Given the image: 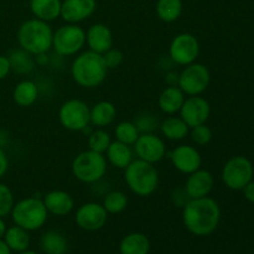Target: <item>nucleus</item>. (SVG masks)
Wrapping results in <instances>:
<instances>
[{"mask_svg":"<svg viewBox=\"0 0 254 254\" xmlns=\"http://www.w3.org/2000/svg\"><path fill=\"white\" fill-rule=\"evenodd\" d=\"M108 215L103 205H99L97 202H87L79 206L78 210L76 211V220L77 226L79 228L88 232H94L106 226Z\"/></svg>","mask_w":254,"mask_h":254,"instance_id":"ddd939ff","label":"nucleus"},{"mask_svg":"<svg viewBox=\"0 0 254 254\" xmlns=\"http://www.w3.org/2000/svg\"><path fill=\"white\" fill-rule=\"evenodd\" d=\"M180 117L189 126V128L201 126L207 122L211 114V106L207 99L201 96H191L185 98L180 109Z\"/></svg>","mask_w":254,"mask_h":254,"instance_id":"4468645a","label":"nucleus"},{"mask_svg":"<svg viewBox=\"0 0 254 254\" xmlns=\"http://www.w3.org/2000/svg\"><path fill=\"white\" fill-rule=\"evenodd\" d=\"M7 59L10 61L11 71H14L17 74H26L32 71L35 66L34 55L29 54L27 51L20 49L11 50L7 55Z\"/></svg>","mask_w":254,"mask_h":254,"instance_id":"cd10ccee","label":"nucleus"},{"mask_svg":"<svg viewBox=\"0 0 254 254\" xmlns=\"http://www.w3.org/2000/svg\"><path fill=\"white\" fill-rule=\"evenodd\" d=\"M128 206V197L123 191L114 190L111 191L106 195L103 200V207L106 211L112 215H118L123 212Z\"/></svg>","mask_w":254,"mask_h":254,"instance_id":"7c9ffc66","label":"nucleus"},{"mask_svg":"<svg viewBox=\"0 0 254 254\" xmlns=\"http://www.w3.org/2000/svg\"><path fill=\"white\" fill-rule=\"evenodd\" d=\"M5 231H6V225H5V222H4V221H2V218L0 217V240H1V238L4 237Z\"/></svg>","mask_w":254,"mask_h":254,"instance_id":"79ce46f5","label":"nucleus"},{"mask_svg":"<svg viewBox=\"0 0 254 254\" xmlns=\"http://www.w3.org/2000/svg\"><path fill=\"white\" fill-rule=\"evenodd\" d=\"M103 60L106 62V66L108 67V69H116L123 64V60H124V55L121 50L118 49H109L108 51L104 52L103 55Z\"/></svg>","mask_w":254,"mask_h":254,"instance_id":"e433bc0d","label":"nucleus"},{"mask_svg":"<svg viewBox=\"0 0 254 254\" xmlns=\"http://www.w3.org/2000/svg\"><path fill=\"white\" fill-rule=\"evenodd\" d=\"M96 7V0H64L61 4V17L67 24H78L91 17Z\"/></svg>","mask_w":254,"mask_h":254,"instance_id":"dca6fc26","label":"nucleus"},{"mask_svg":"<svg viewBox=\"0 0 254 254\" xmlns=\"http://www.w3.org/2000/svg\"><path fill=\"white\" fill-rule=\"evenodd\" d=\"M190 130L191 140H192L196 145L205 146L207 145L211 141V139H212V130H211L210 127L206 126V123L197 127H193Z\"/></svg>","mask_w":254,"mask_h":254,"instance_id":"f704fd0d","label":"nucleus"},{"mask_svg":"<svg viewBox=\"0 0 254 254\" xmlns=\"http://www.w3.org/2000/svg\"><path fill=\"white\" fill-rule=\"evenodd\" d=\"M10 215L16 226L26 231H36L46 223L49 212L42 198L32 196L15 203Z\"/></svg>","mask_w":254,"mask_h":254,"instance_id":"39448f33","label":"nucleus"},{"mask_svg":"<svg viewBox=\"0 0 254 254\" xmlns=\"http://www.w3.org/2000/svg\"><path fill=\"white\" fill-rule=\"evenodd\" d=\"M10 72H11V66H10L9 59L7 56L0 55V81L6 78Z\"/></svg>","mask_w":254,"mask_h":254,"instance_id":"4c0bfd02","label":"nucleus"},{"mask_svg":"<svg viewBox=\"0 0 254 254\" xmlns=\"http://www.w3.org/2000/svg\"><path fill=\"white\" fill-rule=\"evenodd\" d=\"M200 55V42L195 35L190 32H181L176 35L169 46V56L180 66L193 64Z\"/></svg>","mask_w":254,"mask_h":254,"instance_id":"9b49d317","label":"nucleus"},{"mask_svg":"<svg viewBox=\"0 0 254 254\" xmlns=\"http://www.w3.org/2000/svg\"><path fill=\"white\" fill-rule=\"evenodd\" d=\"M91 108L86 102L72 98L64 102L59 109V121L69 131H82L91 124Z\"/></svg>","mask_w":254,"mask_h":254,"instance_id":"6e6552de","label":"nucleus"},{"mask_svg":"<svg viewBox=\"0 0 254 254\" xmlns=\"http://www.w3.org/2000/svg\"><path fill=\"white\" fill-rule=\"evenodd\" d=\"M41 250L46 254H64L67 252V240L57 231H47L41 237Z\"/></svg>","mask_w":254,"mask_h":254,"instance_id":"c85d7f7f","label":"nucleus"},{"mask_svg":"<svg viewBox=\"0 0 254 254\" xmlns=\"http://www.w3.org/2000/svg\"><path fill=\"white\" fill-rule=\"evenodd\" d=\"M107 161H109L111 165L118 169H126L129 164L133 161V150H131L130 145L121 143V141L116 140L112 141L111 145L108 146L106 151Z\"/></svg>","mask_w":254,"mask_h":254,"instance_id":"5701e85b","label":"nucleus"},{"mask_svg":"<svg viewBox=\"0 0 254 254\" xmlns=\"http://www.w3.org/2000/svg\"><path fill=\"white\" fill-rule=\"evenodd\" d=\"M243 192H245V197L247 198L250 202L254 203V181H250V183L243 188Z\"/></svg>","mask_w":254,"mask_h":254,"instance_id":"ea45409f","label":"nucleus"},{"mask_svg":"<svg viewBox=\"0 0 254 254\" xmlns=\"http://www.w3.org/2000/svg\"><path fill=\"white\" fill-rule=\"evenodd\" d=\"M61 0H30V10L36 19L54 21L61 16Z\"/></svg>","mask_w":254,"mask_h":254,"instance_id":"412c9836","label":"nucleus"},{"mask_svg":"<svg viewBox=\"0 0 254 254\" xmlns=\"http://www.w3.org/2000/svg\"><path fill=\"white\" fill-rule=\"evenodd\" d=\"M161 134L169 140H183L190 133V128L181 117H169L160 124Z\"/></svg>","mask_w":254,"mask_h":254,"instance_id":"a878e982","label":"nucleus"},{"mask_svg":"<svg viewBox=\"0 0 254 254\" xmlns=\"http://www.w3.org/2000/svg\"><path fill=\"white\" fill-rule=\"evenodd\" d=\"M86 45V31L77 24H66L54 32L52 49L59 56H74Z\"/></svg>","mask_w":254,"mask_h":254,"instance_id":"0eeeda50","label":"nucleus"},{"mask_svg":"<svg viewBox=\"0 0 254 254\" xmlns=\"http://www.w3.org/2000/svg\"><path fill=\"white\" fill-rule=\"evenodd\" d=\"M185 102V93L179 88V86H168L161 91L158 98V106L163 113L173 116L180 112Z\"/></svg>","mask_w":254,"mask_h":254,"instance_id":"aec40b11","label":"nucleus"},{"mask_svg":"<svg viewBox=\"0 0 254 254\" xmlns=\"http://www.w3.org/2000/svg\"><path fill=\"white\" fill-rule=\"evenodd\" d=\"M14 205L15 200L11 189L5 184L0 183V217L4 218L10 215Z\"/></svg>","mask_w":254,"mask_h":254,"instance_id":"72a5a7b5","label":"nucleus"},{"mask_svg":"<svg viewBox=\"0 0 254 254\" xmlns=\"http://www.w3.org/2000/svg\"><path fill=\"white\" fill-rule=\"evenodd\" d=\"M213 185H215V179L212 174L200 168L189 175L185 184V193L189 200L206 197L211 193Z\"/></svg>","mask_w":254,"mask_h":254,"instance_id":"f3484780","label":"nucleus"},{"mask_svg":"<svg viewBox=\"0 0 254 254\" xmlns=\"http://www.w3.org/2000/svg\"><path fill=\"white\" fill-rule=\"evenodd\" d=\"M136 128H138L139 133H154L156 128H158V119L155 116L150 113H143L139 114L134 121Z\"/></svg>","mask_w":254,"mask_h":254,"instance_id":"c9c22d12","label":"nucleus"},{"mask_svg":"<svg viewBox=\"0 0 254 254\" xmlns=\"http://www.w3.org/2000/svg\"><path fill=\"white\" fill-rule=\"evenodd\" d=\"M112 139L108 131L104 130L103 128H98L96 130H92L88 135V146L91 150L97 151V153L104 154L111 145Z\"/></svg>","mask_w":254,"mask_h":254,"instance_id":"473e14b6","label":"nucleus"},{"mask_svg":"<svg viewBox=\"0 0 254 254\" xmlns=\"http://www.w3.org/2000/svg\"><path fill=\"white\" fill-rule=\"evenodd\" d=\"M127 186L139 197H149L159 186V173L154 164L136 159L124 169Z\"/></svg>","mask_w":254,"mask_h":254,"instance_id":"20e7f679","label":"nucleus"},{"mask_svg":"<svg viewBox=\"0 0 254 254\" xmlns=\"http://www.w3.org/2000/svg\"><path fill=\"white\" fill-rule=\"evenodd\" d=\"M89 117H91V124L97 128H104L111 126L116 121L117 108L112 102L101 101L92 107L89 111Z\"/></svg>","mask_w":254,"mask_h":254,"instance_id":"4be33fe9","label":"nucleus"},{"mask_svg":"<svg viewBox=\"0 0 254 254\" xmlns=\"http://www.w3.org/2000/svg\"><path fill=\"white\" fill-rule=\"evenodd\" d=\"M183 14L181 0H158L156 15L164 22H174Z\"/></svg>","mask_w":254,"mask_h":254,"instance_id":"c756f323","label":"nucleus"},{"mask_svg":"<svg viewBox=\"0 0 254 254\" xmlns=\"http://www.w3.org/2000/svg\"><path fill=\"white\" fill-rule=\"evenodd\" d=\"M4 242L6 243L10 251L14 252H24L30 246V236L29 231L19 227V226H12V227L6 228L4 235Z\"/></svg>","mask_w":254,"mask_h":254,"instance_id":"bb28decb","label":"nucleus"},{"mask_svg":"<svg viewBox=\"0 0 254 254\" xmlns=\"http://www.w3.org/2000/svg\"><path fill=\"white\" fill-rule=\"evenodd\" d=\"M134 153L138 159L156 164L166 155V146L163 139L154 133H143L134 143Z\"/></svg>","mask_w":254,"mask_h":254,"instance_id":"f8f14e48","label":"nucleus"},{"mask_svg":"<svg viewBox=\"0 0 254 254\" xmlns=\"http://www.w3.org/2000/svg\"><path fill=\"white\" fill-rule=\"evenodd\" d=\"M253 178V165L245 156L231 158L222 169V181L231 190H243Z\"/></svg>","mask_w":254,"mask_h":254,"instance_id":"9d476101","label":"nucleus"},{"mask_svg":"<svg viewBox=\"0 0 254 254\" xmlns=\"http://www.w3.org/2000/svg\"><path fill=\"white\" fill-rule=\"evenodd\" d=\"M16 37L19 46L22 50L36 56V55L47 54L52 49L54 31L49 22L34 17L20 25Z\"/></svg>","mask_w":254,"mask_h":254,"instance_id":"7ed1b4c3","label":"nucleus"},{"mask_svg":"<svg viewBox=\"0 0 254 254\" xmlns=\"http://www.w3.org/2000/svg\"><path fill=\"white\" fill-rule=\"evenodd\" d=\"M0 254H11V251L4 242V240H0Z\"/></svg>","mask_w":254,"mask_h":254,"instance_id":"a19ab883","label":"nucleus"},{"mask_svg":"<svg viewBox=\"0 0 254 254\" xmlns=\"http://www.w3.org/2000/svg\"><path fill=\"white\" fill-rule=\"evenodd\" d=\"M19 254H36L35 252H32V251H24V252H20Z\"/></svg>","mask_w":254,"mask_h":254,"instance_id":"37998d69","label":"nucleus"},{"mask_svg":"<svg viewBox=\"0 0 254 254\" xmlns=\"http://www.w3.org/2000/svg\"><path fill=\"white\" fill-rule=\"evenodd\" d=\"M37 98H39L37 84L30 79H24V81L19 82L12 91V99H14L15 104L22 107V108L31 107L37 101Z\"/></svg>","mask_w":254,"mask_h":254,"instance_id":"b1692460","label":"nucleus"},{"mask_svg":"<svg viewBox=\"0 0 254 254\" xmlns=\"http://www.w3.org/2000/svg\"><path fill=\"white\" fill-rule=\"evenodd\" d=\"M86 44L89 50L103 55L113 47V34L104 24H94L86 31Z\"/></svg>","mask_w":254,"mask_h":254,"instance_id":"6ab92c4d","label":"nucleus"},{"mask_svg":"<svg viewBox=\"0 0 254 254\" xmlns=\"http://www.w3.org/2000/svg\"><path fill=\"white\" fill-rule=\"evenodd\" d=\"M108 71L103 56L91 50L77 55L71 66L72 78L83 88H96L101 86L106 81Z\"/></svg>","mask_w":254,"mask_h":254,"instance_id":"f03ea898","label":"nucleus"},{"mask_svg":"<svg viewBox=\"0 0 254 254\" xmlns=\"http://www.w3.org/2000/svg\"><path fill=\"white\" fill-rule=\"evenodd\" d=\"M221 208L213 198H190L183 208V222L186 230L198 237L210 236L218 227Z\"/></svg>","mask_w":254,"mask_h":254,"instance_id":"f257e3e1","label":"nucleus"},{"mask_svg":"<svg viewBox=\"0 0 254 254\" xmlns=\"http://www.w3.org/2000/svg\"><path fill=\"white\" fill-rule=\"evenodd\" d=\"M114 134H116L117 140L127 144V145H134L136 139L140 135L135 123L128 121L118 123V126L116 127V130H114Z\"/></svg>","mask_w":254,"mask_h":254,"instance_id":"2f4dec72","label":"nucleus"},{"mask_svg":"<svg viewBox=\"0 0 254 254\" xmlns=\"http://www.w3.org/2000/svg\"><path fill=\"white\" fill-rule=\"evenodd\" d=\"M7 169H9V159L2 148H0V179L6 174Z\"/></svg>","mask_w":254,"mask_h":254,"instance_id":"58836bf2","label":"nucleus"},{"mask_svg":"<svg viewBox=\"0 0 254 254\" xmlns=\"http://www.w3.org/2000/svg\"><path fill=\"white\" fill-rule=\"evenodd\" d=\"M169 158L174 168L185 175H190L193 171L198 170L202 163L200 151L195 146L188 145V144L176 146L173 151L169 153Z\"/></svg>","mask_w":254,"mask_h":254,"instance_id":"2eb2a0df","label":"nucleus"},{"mask_svg":"<svg viewBox=\"0 0 254 254\" xmlns=\"http://www.w3.org/2000/svg\"><path fill=\"white\" fill-rule=\"evenodd\" d=\"M119 251L121 254H148L150 242L144 233H130L121 241Z\"/></svg>","mask_w":254,"mask_h":254,"instance_id":"393cba45","label":"nucleus"},{"mask_svg":"<svg viewBox=\"0 0 254 254\" xmlns=\"http://www.w3.org/2000/svg\"><path fill=\"white\" fill-rule=\"evenodd\" d=\"M72 174L83 184H97L107 173V159L103 154L88 150L79 153L72 161Z\"/></svg>","mask_w":254,"mask_h":254,"instance_id":"423d86ee","label":"nucleus"},{"mask_svg":"<svg viewBox=\"0 0 254 254\" xmlns=\"http://www.w3.org/2000/svg\"><path fill=\"white\" fill-rule=\"evenodd\" d=\"M42 201H44L47 212L59 216V217L69 215L74 208L73 197L71 196V193L64 190L50 191L42 197Z\"/></svg>","mask_w":254,"mask_h":254,"instance_id":"a211bd4d","label":"nucleus"},{"mask_svg":"<svg viewBox=\"0 0 254 254\" xmlns=\"http://www.w3.org/2000/svg\"><path fill=\"white\" fill-rule=\"evenodd\" d=\"M211 82V74L207 67L202 64H188L179 74L178 86L185 96H200L207 89Z\"/></svg>","mask_w":254,"mask_h":254,"instance_id":"1a4fd4ad","label":"nucleus"}]
</instances>
